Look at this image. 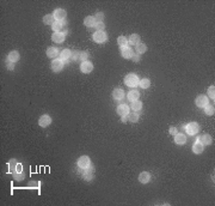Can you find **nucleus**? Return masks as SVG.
<instances>
[{"label":"nucleus","instance_id":"72a5a7b5","mask_svg":"<svg viewBox=\"0 0 215 206\" xmlns=\"http://www.w3.org/2000/svg\"><path fill=\"white\" fill-rule=\"evenodd\" d=\"M97 28V31H104V29H105V24L102 22V23H96V26Z\"/></svg>","mask_w":215,"mask_h":206},{"label":"nucleus","instance_id":"b1692460","mask_svg":"<svg viewBox=\"0 0 215 206\" xmlns=\"http://www.w3.org/2000/svg\"><path fill=\"white\" fill-rule=\"evenodd\" d=\"M54 22H55V18H54L53 14H45L43 17V23L47 25H53Z\"/></svg>","mask_w":215,"mask_h":206},{"label":"nucleus","instance_id":"f3484780","mask_svg":"<svg viewBox=\"0 0 215 206\" xmlns=\"http://www.w3.org/2000/svg\"><path fill=\"white\" fill-rule=\"evenodd\" d=\"M139 181L141 182V184H148V182L150 181V173H147V172H142V173L139 175Z\"/></svg>","mask_w":215,"mask_h":206},{"label":"nucleus","instance_id":"1a4fd4ad","mask_svg":"<svg viewBox=\"0 0 215 206\" xmlns=\"http://www.w3.org/2000/svg\"><path fill=\"white\" fill-rule=\"evenodd\" d=\"M50 123H52V118H50L49 115H47V114L42 115V116L38 119V125H40L41 127H48Z\"/></svg>","mask_w":215,"mask_h":206},{"label":"nucleus","instance_id":"aec40b11","mask_svg":"<svg viewBox=\"0 0 215 206\" xmlns=\"http://www.w3.org/2000/svg\"><path fill=\"white\" fill-rule=\"evenodd\" d=\"M59 55V49L56 47H50L47 49V56L50 58V59H55L56 56Z\"/></svg>","mask_w":215,"mask_h":206},{"label":"nucleus","instance_id":"a211bd4d","mask_svg":"<svg viewBox=\"0 0 215 206\" xmlns=\"http://www.w3.org/2000/svg\"><path fill=\"white\" fill-rule=\"evenodd\" d=\"M174 143L177 145H184L186 143V137L183 134V133H177L174 135Z\"/></svg>","mask_w":215,"mask_h":206},{"label":"nucleus","instance_id":"f8f14e48","mask_svg":"<svg viewBox=\"0 0 215 206\" xmlns=\"http://www.w3.org/2000/svg\"><path fill=\"white\" fill-rule=\"evenodd\" d=\"M116 113L119 116H126V115L129 114V107L127 104H119L116 108Z\"/></svg>","mask_w":215,"mask_h":206},{"label":"nucleus","instance_id":"9b49d317","mask_svg":"<svg viewBox=\"0 0 215 206\" xmlns=\"http://www.w3.org/2000/svg\"><path fill=\"white\" fill-rule=\"evenodd\" d=\"M112 97L115 101H121V99H123L124 98V90L123 89H114V91H112Z\"/></svg>","mask_w":215,"mask_h":206},{"label":"nucleus","instance_id":"f257e3e1","mask_svg":"<svg viewBox=\"0 0 215 206\" xmlns=\"http://www.w3.org/2000/svg\"><path fill=\"white\" fill-rule=\"evenodd\" d=\"M139 83H140L139 77H138V75H135V73H129L124 78V84L129 87H136L139 85Z\"/></svg>","mask_w":215,"mask_h":206},{"label":"nucleus","instance_id":"f704fd0d","mask_svg":"<svg viewBox=\"0 0 215 206\" xmlns=\"http://www.w3.org/2000/svg\"><path fill=\"white\" fill-rule=\"evenodd\" d=\"M13 177H14V180H17V181H21L24 179V174L23 173H13Z\"/></svg>","mask_w":215,"mask_h":206},{"label":"nucleus","instance_id":"cd10ccee","mask_svg":"<svg viewBox=\"0 0 215 206\" xmlns=\"http://www.w3.org/2000/svg\"><path fill=\"white\" fill-rule=\"evenodd\" d=\"M127 116H128L129 122H133V123L138 122V120H139V114L138 113H129Z\"/></svg>","mask_w":215,"mask_h":206},{"label":"nucleus","instance_id":"ddd939ff","mask_svg":"<svg viewBox=\"0 0 215 206\" xmlns=\"http://www.w3.org/2000/svg\"><path fill=\"white\" fill-rule=\"evenodd\" d=\"M66 38V35L64 33H54L52 35V40L55 43H62Z\"/></svg>","mask_w":215,"mask_h":206},{"label":"nucleus","instance_id":"6ab92c4d","mask_svg":"<svg viewBox=\"0 0 215 206\" xmlns=\"http://www.w3.org/2000/svg\"><path fill=\"white\" fill-rule=\"evenodd\" d=\"M128 99L130 101V102H135V101H138L140 97V92L138 91V90H130L128 92Z\"/></svg>","mask_w":215,"mask_h":206},{"label":"nucleus","instance_id":"393cba45","mask_svg":"<svg viewBox=\"0 0 215 206\" xmlns=\"http://www.w3.org/2000/svg\"><path fill=\"white\" fill-rule=\"evenodd\" d=\"M117 43L118 46L121 47V48H123V47H128V40H127V37H124V36H119L117 38Z\"/></svg>","mask_w":215,"mask_h":206},{"label":"nucleus","instance_id":"423d86ee","mask_svg":"<svg viewBox=\"0 0 215 206\" xmlns=\"http://www.w3.org/2000/svg\"><path fill=\"white\" fill-rule=\"evenodd\" d=\"M195 103H196V106H197L198 108H204L209 102H208V97H207V96H204V95H200V96L196 97Z\"/></svg>","mask_w":215,"mask_h":206},{"label":"nucleus","instance_id":"20e7f679","mask_svg":"<svg viewBox=\"0 0 215 206\" xmlns=\"http://www.w3.org/2000/svg\"><path fill=\"white\" fill-rule=\"evenodd\" d=\"M76 164H78V167L81 168V169H87V168L91 165V160H90L88 156H81V157H79Z\"/></svg>","mask_w":215,"mask_h":206},{"label":"nucleus","instance_id":"0eeeda50","mask_svg":"<svg viewBox=\"0 0 215 206\" xmlns=\"http://www.w3.org/2000/svg\"><path fill=\"white\" fill-rule=\"evenodd\" d=\"M53 16H54V18H55V21L61 22V21H64L67 13H66V11H64V9H56V10L54 11Z\"/></svg>","mask_w":215,"mask_h":206},{"label":"nucleus","instance_id":"4468645a","mask_svg":"<svg viewBox=\"0 0 215 206\" xmlns=\"http://www.w3.org/2000/svg\"><path fill=\"white\" fill-rule=\"evenodd\" d=\"M193 151H194V153H196V155L202 153V152L204 151V145L200 140H197L193 145Z\"/></svg>","mask_w":215,"mask_h":206},{"label":"nucleus","instance_id":"e433bc0d","mask_svg":"<svg viewBox=\"0 0 215 206\" xmlns=\"http://www.w3.org/2000/svg\"><path fill=\"white\" fill-rule=\"evenodd\" d=\"M16 173H23V165L19 163L16 165Z\"/></svg>","mask_w":215,"mask_h":206},{"label":"nucleus","instance_id":"9d476101","mask_svg":"<svg viewBox=\"0 0 215 206\" xmlns=\"http://www.w3.org/2000/svg\"><path fill=\"white\" fill-rule=\"evenodd\" d=\"M121 55L124 59H131L134 56V52L130 47H123V48H121Z\"/></svg>","mask_w":215,"mask_h":206},{"label":"nucleus","instance_id":"2f4dec72","mask_svg":"<svg viewBox=\"0 0 215 206\" xmlns=\"http://www.w3.org/2000/svg\"><path fill=\"white\" fill-rule=\"evenodd\" d=\"M208 96L212 98L213 101L215 99V87H214V85H212V87H208Z\"/></svg>","mask_w":215,"mask_h":206},{"label":"nucleus","instance_id":"4be33fe9","mask_svg":"<svg viewBox=\"0 0 215 206\" xmlns=\"http://www.w3.org/2000/svg\"><path fill=\"white\" fill-rule=\"evenodd\" d=\"M198 140L201 141L203 145H210L212 141H213V138H212V135H209V134H203L202 137L198 138Z\"/></svg>","mask_w":215,"mask_h":206},{"label":"nucleus","instance_id":"6e6552de","mask_svg":"<svg viewBox=\"0 0 215 206\" xmlns=\"http://www.w3.org/2000/svg\"><path fill=\"white\" fill-rule=\"evenodd\" d=\"M92 70H93V65H92V63L91 61H84V63H81V65H80V71L83 72V73H90V72H92Z\"/></svg>","mask_w":215,"mask_h":206},{"label":"nucleus","instance_id":"473e14b6","mask_svg":"<svg viewBox=\"0 0 215 206\" xmlns=\"http://www.w3.org/2000/svg\"><path fill=\"white\" fill-rule=\"evenodd\" d=\"M95 18H96L97 23H102L103 21H104V13H103V12H97L96 16H95Z\"/></svg>","mask_w":215,"mask_h":206},{"label":"nucleus","instance_id":"58836bf2","mask_svg":"<svg viewBox=\"0 0 215 206\" xmlns=\"http://www.w3.org/2000/svg\"><path fill=\"white\" fill-rule=\"evenodd\" d=\"M121 121L123 122V123H127V121H128V116L126 115V116H121Z\"/></svg>","mask_w":215,"mask_h":206},{"label":"nucleus","instance_id":"2eb2a0df","mask_svg":"<svg viewBox=\"0 0 215 206\" xmlns=\"http://www.w3.org/2000/svg\"><path fill=\"white\" fill-rule=\"evenodd\" d=\"M19 59H21V55H19V53H18L17 50H12V52H10L9 55H7V61H9V63H16V61H18Z\"/></svg>","mask_w":215,"mask_h":206},{"label":"nucleus","instance_id":"7c9ffc66","mask_svg":"<svg viewBox=\"0 0 215 206\" xmlns=\"http://www.w3.org/2000/svg\"><path fill=\"white\" fill-rule=\"evenodd\" d=\"M87 59H88V53L87 52H81V53H79V58H78V60H80V61H87Z\"/></svg>","mask_w":215,"mask_h":206},{"label":"nucleus","instance_id":"bb28decb","mask_svg":"<svg viewBox=\"0 0 215 206\" xmlns=\"http://www.w3.org/2000/svg\"><path fill=\"white\" fill-rule=\"evenodd\" d=\"M131 109L134 110V111H139L142 109V102L141 101H135V102H131Z\"/></svg>","mask_w":215,"mask_h":206},{"label":"nucleus","instance_id":"dca6fc26","mask_svg":"<svg viewBox=\"0 0 215 206\" xmlns=\"http://www.w3.org/2000/svg\"><path fill=\"white\" fill-rule=\"evenodd\" d=\"M96 18H95V16H87L85 17V19H84V24H85L87 28H93V26H96Z\"/></svg>","mask_w":215,"mask_h":206},{"label":"nucleus","instance_id":"c756f323","mask_svg":"<svg viewBox=\"0 0 215 206\" xmlns=\"http://www.w3.org/2000/svg\"><path fill=\"white\" fill-rule=\"evenodd\" d=\"M214 111H215V108H214V106H212V104H207V106L204 107V113H205L207 115H214Z\"/></svg>","mask_w":215,"mask_h":206},{"label":"nucleus","instance_id":"c9c22d12","mask_svg":"<svg viewBox=\"0 0 215 206\" xmlns=\"http://www.w3.org/2000/svg\"><path fill=\"white\" fill-rule=\"evenodd\" d=\"M169 132H170V134H172V135H176L178 133V130H177V127H171L169 130Z\"/></svg>","mask_w":215,"mask_h":206},{"label":"nucleus","instance_id":"c85d7f7f","mask_svg":"<svg viewBox=\"0 0 215 206\" xmlns=\"http://www.w3.org/2000/svg\"><path fill=\"white\" fill-rule=\"evenodd\" d=\"M139 85L142 87V89H148V87H150V80L147 79V78H143V79L140 80Z\"/></svg>","mask_w":215,"mask_h":206},{"label":"nucleus","instance_id":"a878e982","mask_svg":"<svg viewBox=\"0 0 215 206\" xmlns=\"http://www.w3.org/2000/svg\"><path fill=\"white\" fill-rule=\"evenodd\" d=\"M135 48H136V53H138V54L146 53V50H147V46L145 43H141V42H140L138 46H135Z\"/></svg>","mask_w":215,"mask_h":206},{"label":"nucleus","instance_id":"ea45409f","mask_svg":"<svg viewBox=\"0 0 215 206\" xmlns=\"http://www.w3.org/2000/svg\"><path fill=\"white\" fill-rule=\"evenodd\" d=\"M131 59H133V61H135V63H136V61H139V60H140V56H139V55H134Z\"/></svg>","mask_w":215,"mask_h":206},{"label":"nucleus","instance_id":"f03ea898","mask_svg":"<svg viewBox=\"0 0 215 206\" xmlns=\"http://www.w3.org/2000/svg\"><path fill=\"white\" fill-rule=\"evenodd\" d=\"M185 131H186V133L188 134H190V135H194V134H197L198 132H200V125L197 123V122H189L186 126H185Z\"/></svg>","mask_w":215,"mask_h":206},{"label":"nucleus","instance_id":"412c9836","mask_svg":"<svg viewBox=\"0 0 215 206\" xmlns=\"http://www.w3.org/2000/svg\"><path fill=\"white\" fill-rule=\"evenodd\" d=\"M72 50H69V49H64L62 52H61V54H60V59L61 60H64V61H67V60H71L72 59Z\"/></svg>","mask_w":215,"mask_h":206},{"label":"nucleus","instance_id":"4c0bfd02","mask_svg":"<svg viewBox=\"0 0 215 206\" xmlns=\"http://www.w3.org/2000/svg\"><path fill=\"white\" fill-rule=\"evenodd\" d=\"M7 70H10V71H13V70H14L13 63H7Z\"/></svg>","mask_w":215,"mask_h":206},{"label":"nucleus","instance_id":"39448f33","mask_svg":"<svg viewBox=\"0 0 215 206\" xmlns=\"http://www.w3.org/2000/svg\"><path fill=\"white\" fill-rule=\"evenodd\" d=\"M64 60H61L60 58L59 59H54L53 63H52V70H53L54 72H60L64 68Z\"/></svg>","mask_w":215,"mask_h":206},{"label":"nucleus","instance_id":"5701e85b","mask_svg":"<svg viewBox=\"0 0 215 206\" xmlns=\"http://www.w3.org/2000/svg\"><path fill=\"white\" fill-rule=\"evenodd\" d=\"M128 42L130 44H133V46H138V44L140 43V36L138 35V34H133V35H130Z\"/></svg>","mask_w":215,"mask_h":206},{"label":"nucleus","instance_id":"7ed1b4c3","mask_svg":"<svg viewBox=\"0 0 215 206\" xmlns=\"http://www.w3.org/2000/svg\"><path fill=\"white\" fill-rule=\"evenodd\" d=\"M108 40V35L105 31H96L93 34V41L96 43H104L107 42Z\"/></svg>","mask_w":215,"mask_h":206}]
</instances>
